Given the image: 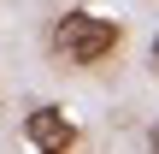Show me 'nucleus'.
Here are the masks:
<instances>
[{"mask_svg":"<svg viewBox=\"0 0 159 154\" xmlns=\"http://www.w3.org/2000/svg\"><path fill=\"white\" fill-rule=\"evenodd\" d=\"M118 42H124L118 18L89 12V6L65 12V18L53 24V53H59V59H71V65H100L106 53H118Z\"/></svg>","mask_w":159,"mask_h":154,"instance_id":"1","label":"nucleus"},{"mask_svg":"<svg viewBox=\"0 0 159 154\" xmlns=\"http://www.w3.org/2000/svg\"><path fill=\"white\" fill-rule=\"evenodd\" d=\"M24 137H30L35 154H71L77 148V119H71L65 107H35V113L24 119Z\"/></svg>","mask_w":159,"mask_h":154,"instance_id":"2","label":"nucleus"},{"mask_svg":"<svg viewBox=\"0 0 159 154\" xmlns=\"http://www.w3.org/2000/svg\"><path fill=\"white\" fill-rule=\"evenodd\" d=\"M148 154H159V119H153V131H148Z\"/></svg>","mask_w":159,"mask_h":154,"instance_id":"3","label":"nucleus"},{"mask_svg":"<svg viewBox=\"0 0 159 154\" xmlns=\"http://www.w3.org/2000/svg\"><path fill=\"white\" fill-rule=\"evenodd\" d=\"M153 71H159V36H153Z\"/></svg>","mask_w":159,"mask_h":154,"instance_id":"4","label":"nucleus"}]
</instances>
